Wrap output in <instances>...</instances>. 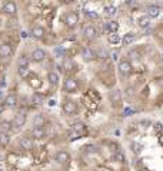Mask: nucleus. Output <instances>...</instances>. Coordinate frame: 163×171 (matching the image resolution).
<instances>
[{
    "mask_svg": "<svg viewBox=\"0 0 163 171\" xmlns=\"http://www.w3.org/2000/svg\"><path fill=\"white\" fill-rule=\"evenodd\" d=\"M24 124H26V114L20 111V113H17V114L14 116L13 121H11V127H13L14 131H19Z\"/></svg>",
    "mask_w": 163,
    "mask_h": 171,
    "instance_id": "nucleus-1",
    "label": "nucleus"
},
{
    "mask_svg": "<svg viewBox=\"0 0 163 171\" xmlns=\"http://www.w3.org/2000/svg\"><path fill=\"white\" fill-rule=\"evenodd\" d=\"M77 23H79V14H77L76 11H69L65 16V24L67 27L73 29Z\"/></svg>",
    "mask_w": 163,
    "mask_h": 171,
    "instance_id": "nucleus-2",
    "label": "nucleus"
},
{
    "mask_svg": "<svg viewBox=\"0 0 163 171\" xmlns=\"http://www.w3.org/2000/svg\"><path fill=\"white\" fill-rule=\"evenodd\" d=\"M132 64L130 61H127V60H122L119 63V66H117V70H119L120 76H123V77H127V76L132 73Z\"/></svg>",
    "mask_w": 163,
    "mask_h": 171,
    "instance_id": "nucleus-3",
    "label": "nucleus"
},
{
    "mask_svg": "<svg viewBox=\"0 0 163 171\" xmlns=\"http://www.w3.org/2000/svg\"><path fill=\"white\" fill-rule=\"evenodd\" d=\"M77 87H79V84H77L76 78H73V77H67V78L65 80V84H63L65 91H67V93H75V91L77 90Z\"/></svg>",
    "mask_w": 163,
    "mask_h": 171,
    "instance_id": "nucleus-4",
    "label": "nucleus"
},
{
    "mask_svg": "<svg viewBox=\"0 0 163 171\" xmlns=\"http://www.w3.org/2000/svg\"><path fill=\"white\" fill-rule=\"evenodd\" d=\"M54 161L59 163V164H67L70 161V154L67 151H57L56 155H54Z\"/></svg>",
    "mask_w": 163,
    "mask_h": 171,
    "instance_id": "nucleus-5",
    "label": "nucleus"
},
{
    "mask_svg": "<svg viewBox=\"0 0 163 171\" xmlns=\"http://www.w3.org/2000/svg\"><path fill=\"white\" fill-rule=\"evenodd\" d=\"M63 111H65L66 114H69V116H72V114H75L77 110V106L75 101H72V100H66L65 103H63Z\"/></svg>",
    "mask_w": 163,
    "mask_h": 171,
    "instance_id": "nucleus-6",
    "label": "nucleus"
},
{
    "mask_svg": "<svg viewBox=\"0 0 163 171\" xmlns=\"http://www.w3.org/2000/svg\"><path fill=\"white\" fill-rule=\"evenodd\" d=\"M83 36L86 37L87 40H93V39H96V36H98V30L95 29V26H85V29H83Z\"/></svg>",
    "mask_w": 163,
    "mask_h": 171,
    "instance_id": "nucleus-7",
    "label": "nucleus"
},
{
    "mask_svg": "<svg viewBox=\"0 0 163 171\" xmlns=\"http://www.w3.org/2000/svg\"><path fill=\"white\" fill-rule=\"evenodd\" d=\"M46 52H44L43 49H34L32 53V59L33 61H36V63H40V61H43L44 59H46Z\"/></svg>",
    "mask_w": 163,
    "mask_h": 171,
    "instance_id": "nucleus-8",
    "label": "nucleus"
},
{
    "mask_svg": "<svg viewBox=\"0 0 163 171\" xmlns=\"http://www.w3.org/2000/svg\"><path fill=\"white\" fill-rule=\"evenodd\" d=\"M82 57H83L86 61H92V60L96 59V53H95L90 47H83V50H82Z\"/></svg>",
    "mask_w": 163,
    "mask_h": 171,
    "instance_id": "nucleus-9",
    "label": "nucleus"
},
{
    "mask_svg": "<svg viewBox=\"0 0 163 171\" xmlns=\"http://www.w3.org/2000/svg\"><path fill=\"white\" fill-rule=\"evenodd\" d=\"M13 54V49H11L10 44H7V43H3V44H0V57H9Z\"/></svg>",
    "mask_w": 163,
    "mask_h": 171,
    "instance_id": "nucleus-10",
    "label": "nucleus"
},
{
    "mask_svg": "<svg viewBox=\"0 0 163 171\" xmlns=\"http://www.w3.org/2000/svg\"><path fill=\"white\" fill-rule=\"evenodd\" d=\"M19 146H20L23 150L29 151V150L33 148V140L30 138V137H22V138L19 140Z\"/></svg>",
    "mask_w": 163,
    "mask_h": 171,
    "instance_id": "nucleus-11",
    "label": "nucleus"
},
{
    "mask_svg": "<svg viewBox=\"0 0 163 171\" xmlns=\"http://www.w3.org/2000/svg\"><path fill=\"white\" fill-rule=\"evenodd\" d=\"M3 11L6 13V14H16V11H17V7H16V3L14 1H7V3H4V6H3Z\"/></svg>",
    "mask_w": 163,
    "mask_h": 171,
    "instance_id": "nucleus-12",
    "label": "nucleus"
},
{
    "mask_svg": "<svg viewBox=\"0 0 163 171\" xmlns=\"http://www.w3.org/2000/svg\"><path fill=\"white\" fill-rule=\"evenodd\" d=\"M32 137L34 140H42L46 137V130L43 127H34L32 130Z\"/></svg>",
    "mask_w": 163,
    "mask_h": 171,
    "instance_id": "nucleus-13",
    "label": "nucleus"
},
{
    "mask_svg": "<svg viewBox=\"0 0 163 171\" xmlns=\"http://www.w3.org/2000/svg\"><path fill=\"white\" fill-rule=\"evenodd\" d=\"M146 11H147V16L152 19V17H157L160 14V7L156 6V4H149L146 7Z\"/></svg>",
    "mask_w": 163,
    "mask_h": 171,
    "instance_id": "nucleus-14",
    "label": "nucleus"
},
{
    "mask_svg": "<svg viewBox=\"0 0 163 171\" xmlns=\"http://www.w3.org/2000/svg\"><path fill=\"white\" fill-rule=\"evenodd\" d=\"M32 34H33V37H36V39H42L46 34V30L42 26H34V27H32Z\"/></svg>",
    "mask_w": 163,
    "mask_h": 171,
    "instance_id": "nucleus-15",
    "label": "nucleus"
},
{
    "mask_svg": "<svg viewBox=\"0 0 163 171\" xmlns=\"http://www.w3.org/2000/svg\"><path fill=\"white\" fill-rule=\"evenodd\" d=\"M59 74L56 73V71H49V74H47V81H49V84L50 86H57L59 84Z\"/></svg>",
    "mask_w": 163,
    "mask_h": 171,
    "instance_id": "nucleus-16",
    "label": "nucleus"
},
{
    "mask_svg": "<svg viewBox=\"0 0 163 171\" xmlns=\"http://www.w3.org/2000/svg\"><path fill=\"white\" fill-rule=\"evenodd\" d=\"M44 123H46V118H44L43 114H36L33 117V126L34 127H43Z\"/></svg>",
    "mask_w": 163,
    "mask_h": 171,
    "instance_id": "nucleus-17",
    "label": "nucleus"
},
{
    "mask_svg": "<svg viewBox=\"0 0 163 171\" xmlns=\"http://www.w3.org/2000/svg\"><path fill=\"white\" fill-rule=\"evenodd\" d=\"M137 24H139V27H142V29H147L150 26V17L149 16H140L137 19Z\"/></svg>",
    "mask_w": 163,
    "mask_h": 171,
    "instance_id": "nucleus-18",
    "label": "nucleus"
},
{
    "mask_svg": "<svg viewBox=\"0 0 163 171\" xmlns=\"http://www.w3.org/2000/svg\"><path fill=\"white\" fill-rule=\"evenodd\" d=\"M120 100H122V91H120V90H113V91H110V101H112L113 104L120 103Z\"/></svg>",
    "mask_w": 163,
    "mask_h": 171,
    "instance_id": "nucleus-19",
    "label": "nucleus"
},
{
    "mask_svg": "<svg viewBox=\"0 0 163 171\" xmlns=\"http://www.w3.org/2000/svg\"><path fill=\"white\" fill-rule=\"evenodd\" d=\"M16 104H17V98H16V96H14V94H9V96L4 98V106L16 107Z\"/></svg>",
    "mask_w": 163,
    "mask_h": 171,
    "instance_id": "nucleus-20",
    "label": "nucleus"
},
{
    "mask_svg": "<svg viewBox=\"0 0 163 171\" xmlns=\"http://www.w3.org/2000/svg\"><path fill=\"white\" fill-rule=\"evenodd\" d=\"M9 143H10V136H9V133H3V131H0V146L6 147Z\"/></svg>",
    "mask_w": 163,
    "mask_h": 171,
    "instance_id": "nucleus-21",
    "label": "nucleus"
},
{
    "mask_svg": "<svg viewBox=\"0 0 163 171\" xmlns=\"http://www.w3.org/2000/svg\"><path fill=\"white\" fill-rule=\"evenodd\" d=\"M63 69H65L66 71H73V70H75V63H73V60L66 57L65 61H63Z\"/></svg>",
    "mask_w": 163,
    "mask_h": 171,
    "instance_id": "nucleus-22",
    "label": "nucleus"
},
{
    "mask_svg": "<svg viewBox=\"0 0 163 171\" xmlns=\"http://www.w3.org/2000/svg\"><path fill=\"white\" fill-rule=\"evenodd\" d=\"M135 39H136L135 33H127V34H125V37H123V44H125V46H130L132 43L135 42Z\"/></svg>",
    "mask_w": 163,
    "mask_h": 171,
    "instance_id": "nucleus-23",
    "label": "nucleus"
},
{
    "mask_svg": "<svg viewBox=\"0 0 163 171\" xmlns=\"http://www.w3.org/2000/svg\"><path fill=\"white\" fill-rule=\"evenodd\" d=\"M17 74H19V77H22V78H29L30 70L27 67H17Z\"/></svg>",
    "mask_w": 163,
    "mask_h": 171,
    "instance_id": "nucleus-24",
    "label": "nucleus"
},
{
    "mask_svg": "<svg viewBox=\"0 0 163 171\" xmlns=\"http://www.w3.org/2000/svg\"><path fill=\"white\" fill-rule=\"evenodd\" d=\"M117 29H119V24H117V21H107L106 23V30H109L110 33H116L117 32Z\"/></svg>",
    "mask_w": 163,
    "mask_h": 171,
    "instance_id": "nucleus-25",
    "label": "nucleus"
},
{
    "mask_svg": "<svg viewBox=\"0 0 163 171\" xmlns=\"http://www.w3.org/2000/svg\"><path fill=\"white\" fill-rule=\"evenodd\" d=\"M11 127V123L9 120H1V123H0V131H3V133H9V130Z\"/></svg>",
    "mask_w": 163,
    "mask_h": 171,
    "instance_id": "nucleus-26",
    "label": "nucleus"
},
{
    "mask_svg": "<svg viewBox=\"0 0 163 171\" xmlns=\"http://www.w3.org/2000/svg\"><path fill=\"white\" fill-rule=\"evenodd\" d=\"M29 84L32 86L33 88H39L42 86V80H39L36 76H33V77H30V80H29Z\"/></svg>",
    "mask_w": 163,
    "mask_h": 171,
    "instance_id": "nucleus-27",
    "label": "nucleus"
},
{
    "mask_svg": "<svg viewBox=\"0 0 163 171\" xmlns=\"http://www.w3.org/2000/svg\"><path fill=\"white\" fill-rule=\"evenodd\" d=\"M73 131H76V133H82V131H85V124L82 123V121H76V123H73Z\"/></svg>",
    "mask_w": 163,
    "mask_h": 171,
    "instance_id": "nucleus-28",
    "label": "nucleus"
},
{
    "mask_svg": "<svg viewBox=\"0 0 163 171\" xmlns=\"http://www.w3.org/2000/svg\"><path fill=\"white\" fill-rule=\"evenodd\" d=\"M130 147H132V151H133L135 154H140L142 150H143V146L139 144V143H132Z\"/></svg>",
    "mask_w": 163,
    "mask_h": 171,
    "instance_id": "nucleus-29",
    "label": "nucleus"
},
{
    "mask_svg": "<svg viewBox=\"0 0 163 171\" xmlns=\"http://www.w3.org/2000/svg\"><path fill=\"white\" fill-rule=\"evenodd\" d=\"M119 42H120L119 34H116V33H110V34H109V43H112V44H117Z\"/></svg>",
    "mask_w": 163,
    "mask_h": 171,
    "instance_id": "nucleus-30",
    "label": "nucleus"
},
{
    "mask_svg": "<svg viewBox=\"0 0 163 171\" xmlns=\"http://www.w3.org/2000/svg\"><path fill=\"white\" fill-rule=\"evenodd\" d=\"M129 57H130L132 60H139L140 59V53L137 50H130L129 52Z\"/></svg>",
    "mask_w": 163,
    "mask_h": 171,
    "instance_id": "nucleus-31",
    "label": "nucleus"
},
{
    "mask_svg": "<svg viewBox=\"0 0 163 171\" xmlns=\"http://www.w3.org/2000/svg\"><path fill=\"white\" fill-rule=\"evenodd\" d=\"M115 160L119 161V163H123V161H125V154H123L122 151H116V154H115Z\"/></svg>",
    "mask_w": 163,
    "mask_h": 171,
    "instance_id": "nucleus-32",
    "label": "nucleus"
},
{
    "mask_svg": "<svg viewBox=\"0 0 163 171\" xmlns=\"http://www.w3.org/2000/svg\"><path fill=\"white\" fill-rule=\"evenodd\" d=\"M17 64H19V67H27L29 60H27L26 57H20V59H19V61H17Z\"/></svg>",
    "mask_w": 163,
    "mask_h": 171,
    "instance_id": "nucleus-33",
    "label": "nucleus"
},
{
    "mask_svg": "<svg viewBox=\"0 0 163 171\" xmlns=\"http://www.w3.org/2000/svg\"><path fill=\"white\" fill-rule=\"evenodd\" d=\"M105 11H106V14H109V16H113V14L116 13V9H115L113 6H106V7H105Z\"/></svg>",
    "mask_w": 163,
    "mask_h": 171,
    "instance_id": "nucleus-34",
    "label": "nucleus"
},
{
    "mask_svg": "<svg viewBox=\"0 0 163 171\" xmlns=\"http://www.w3.org/2000/svg\"><path fill=\"white\" fill-rule=\"evenodd\" d=\"M153 128H154V131H156V133L162 134V131H163V126H162V123H154Z\"/></svg>",
    "mask_w": 163,
    "mask_h": 171,
    "instance_id": "nucleus-35",
    "label": "nucleus"
},
{
    "mask_svg": "<svg viewBox=\"0 0 163 171\" xmlns=\"http://www.w3.org/2000/svg\"><path fill=\"white\" fill-rule=\"evenodd\" d=\"M32 100H33V103H36V104H40V103L43 101V98H42V96H39V94H33Z\"/></svg>",
    "mask_w": 163,
    "mask_h": 171,
    "instance_id": "nucleus-36",
    "label": "nucleus"
},
{
    "mask_svg": "<svg viewBox=\"0 0 163 171\" xmlns=\"http://www.w3.org/2000/svg\"><path fill=\"white\" fill-rule=\"evenodd\" d=\"M86 14L90 17V19H98V13H95V11H86Z\"/></svg>",
    "mask_w": 163,
    "mask_h": 171,
    "instance_id": "nucleus-37",
    "label": "nucleus"
},
{
    "mask_svg": "<svg viewBox=\"0 0 163 171\" xmlns=\"http://www.w3.org/2000/svg\"><path fill=\"white\" fill-rule=\"evenodd\" d=\"M133 113H135V111H133V108H129V107H127V108H125V111H123V114H125V116H132Z\"/></svg>",
    "mask_w": 163,
    "mask_h": 171,
    "instance_id": "nucleus-38",
    "label": "nucleus"
},
{
    "mask_svg": "<svg viewBox=\"0 0 163 171\" xmlns=\"http://www.w3.org/2000/svg\"><path fill=\"white\" fill-rule=\"evenodd\" d=\"M86 151H89V153H98V148H96L95 146H87Z\"/></svg>",
    "mask_w": 163,
    "mask_h": 171,
    "instance_id": "nucleus-39",
    "label": "nucleus"
},
{
    "mask_svg": "<svg viewBox=\"0 0 163 171\" xmlns=\"http://www.w3.org/2000/svg\"><path fill=\"white\" fill-rule=\"evenodd\" d=\"M126 94L127 96H133V87H127L126 88Z\"/></svg>",
    "mask_w": 163,
    "mask_h": 171,
    "instance_id": "nucleus-40",
    "label": "nucleus"
},
{
    "mask_svg": "<svg viewBox=\"0 0 163 171\" xmlns=\"http://www.w3.org/2000/svg\"><path fill=\"white\" fill-rule=\"evenodd\" d=\"M109 146H110V148H112V150H115V151H117V144H116V143H110Z\"/></svg>",
    "mask_w": 163,
    "mask_h": 171,
    "instance_id": "nucleus-41",
    "label": "nucleus"
},
{
    "mask_svg": "<svg viewBox=\"0 0 163 171\" xmlns=\"http://www.w3.org/2000/svg\"><path fill=\"white\" fill-rule=\"evenodd\" d=\"M159 143H160V146H163V133L159 134Z\"/></svg>",
    "mask_w": 163,
    "mask_h": 171,
    "instance_id": "nucleus-42",
    "label": "nucleus"
},
{
    "mask_svg": "<svg viewBox=\"0 0 163 171\" xmlns=\"http://www.w3.org/2000/svg\"><path fill=\"white\" fill-rule=\"evenodd\" d=\"M112 59H113V60L117 59V52H113V53H112Z\"/></svg>",
    "mask_w": 163,
    "mask_h": 171,
    "instance_id": "nucleus-43",
    "label": "nucleus"
},
{
    "mask_svg": "<svg viewBox=\"0 0 163 171\" xmlns=\"http://www.w3.org/2000/svg\"><path fill=\"white\" fill-rule=\"evenodd\" d=\"M3 110H4V104H1V103H0V114L3 113Z\"/></svg>",
    "mask_w": 163,
    "mask_h": 171,
    "instance_id": "nucleus-44",
    "label": "nucleus"
}]
</instances>
